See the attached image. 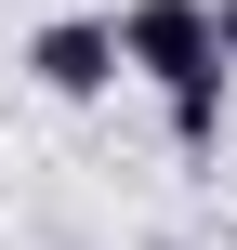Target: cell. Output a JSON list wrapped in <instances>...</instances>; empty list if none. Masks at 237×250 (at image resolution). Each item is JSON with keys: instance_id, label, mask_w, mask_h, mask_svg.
Returning a JSON list of instances; mask_svg holds the SVG:
<instances>
[{"instance_id": "1", "label": "cell", "mask_w": 237, "mask_h": 250, "mask_svg": "<svg viewBox=\"0 0 237 250\" xmlns=\"http://www.w3.org/2000/svg\"><path fill=\"white\" fill-rule=\"evenodd\" d=\"M119 53L172 105V145L211 158L224 145V92H237V53H224V26H211V0H119Z\"/></svg>"}, {"instance_id": "2", "label": "cell", "mask_w": 237, "mask_h": 250, "mask_svg": "<svg viewBox=\"0 0 237 250\" xmlns=\"http://www.w3.org/2000/svg\"><path fill=\"white\" fill-rule=\"evenodd\" d=\"M26 79H40L53 105H92V92H119V79H132V53H119V13H53V26L26 40Z\"/></svg>"}, {"instance_id": "3", "label": "cell", "mask_w": 237, "mask_h": 250, "mask_svg": "<svg viewBox=\"0 0 237 250\" xmlns=\"http://www.w3.org/2000/svg\"><path fill=\"white\" fill-rule=\"evenodd\" d=\"M211 26H224V53H237V0H211Z\"/></svg>"}]
</instances>
